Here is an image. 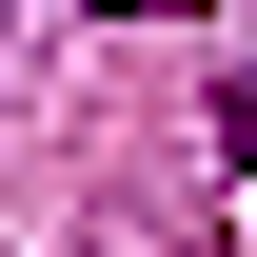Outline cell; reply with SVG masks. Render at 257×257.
<instances>
[{
  "label": "cell",
  "instance_id": "cell-1",
  "mask_svg": "<svg viewBox=\"0 0 257 257\" xmlns=\"http://www.w3.org/2000/svg\"><path fill=\"white\" fill-rule=\"evenodd\" d=\"M218 178H237V198H257V99H218Z\"/></svg>",
  "mask_w": 257,
  "mask_h": 257
}]
</instances>
